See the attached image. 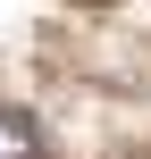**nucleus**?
Instances as JSON below:
<instances>
[{"mask_svg":"<svg viewBox=\"0 0 151 159\" xmlns=\"http://www.w3.org/2000/svg\"><path fill=\"white\" fill-rule=\"evenodd\" d=\"M0 159H34V126L17 109H0Z\"/></svg>","mask_w":151,"mask_h":159,"instance_id":"obj_1","label":"nucleus"}]
</instances>
